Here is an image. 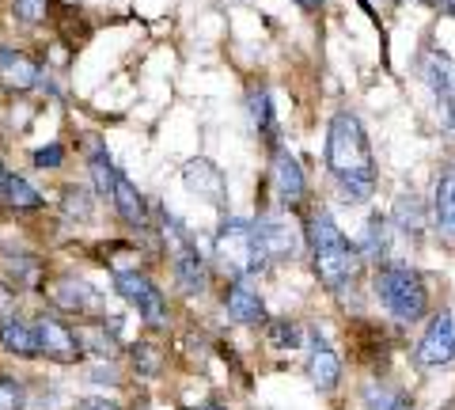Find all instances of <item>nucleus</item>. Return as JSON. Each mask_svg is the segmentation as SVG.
Returning a JSON list of instances; mask_svg holds the SVG:
<instances>
[{
  "mask_svg": "<svg viewBox=\"0 0 455 410\" xmlns=\"http://www.w3.org/2000/svg\"><path fill=\"white\" fill-rule=\"evenodd\" d=\"M326 172L346 205H364L376 194V157L368 145L364 122L353 110H338L326 125Z\"/></svg>",
  "mask_w": 455,
  "mask_h": 410,
  "instance_id": "f257e3e1",
  "label": "nucleus"
},
{
  "mask_svg": "<svg viewBox=\"0 0 455 410\" xmlns=\"http://www.w3.org/2000/svg\"><path fill=\"white\" fill-rule=\"evenodd\" d=\"M76 410H122V403H114V399H88V403H80Z\"/></svg>",
  "mask_w": 455,
  "mask_h": 410,
  "instance_id": "72a5a7b5",
  "label": "nucleus"
},
{
  "mask_svg": "<svg viewBox=\"0 0 455 410\" xmlns=\"http://www.w3.org/2000/svg\"><path fill=\"white\" fill-rule=\"evenodd\" d=\"M212 254H217V266L232 281H254L274 266V259H269V251L262 244L259 224L243 221V217H224L217 244H212Z\"/></svg>",
  "mask_w": 455,
  "mask_h": 410,
  "instance_id": "7ed1b4c3",
  "label": "nucleus"
},
{
  "mask_svg": "<svg viewBox=\"0 0 455 410\" xmlns=\"http://www.w3.org/2000/svg\"><path fill=\"white\" fill-rule=\"evenodd\" d=\"M110 205H114V213H118L122 224H130V229H148V202H145V194L133 187L130 175L118 172V182H114V194H110Z\"/></svg>",
  "mask_w": 455,
  "mask_h": 410,
  "instance_id": "f3484780",
  "label": "nucleus"
},
{
  "mask_svg": "<svg viewBox=\"0 0 455 410\" xmlns=\"http://www.w3.org/2000/svg\"><path fill=\"white\" fill-rule=\"evenodd\" d=\"M88 172H92V187H95V197H110L114 194V182H118V167H114L110 152L99 145L88 160Z\"/></svg>",
  "mask_w": 455,
  "mask_h": 410,
  "instance_id": "393cba45",
  "label": "nucleus"
},
{
  "mask_svg": "<svg viewBox=\"0 0 455 410\" xmlns=\"http://www.w3.org/2000/svg\"><path fill=\"white\" fill-rule=\"evenodd\" d=\"M247 115H251L254 133L262 137V145H266L269 152H277V149H281V130H277L274 99H269L266 88H251V92H247Z\"/></svg>",
  "mask_w": 455,
  "mask_h": 410,
  "instance_id": "6ab92c4d",
  "label": "nucleus"
},
{
  "mask_svg": "<svg viewBox=\"0 0 455 410\" xmlns=\"http://www.w3.org/2000/svg\"><path fill=\"white\" fill-rule=\"evenodd\" d=\"M391 224L403 236H410V239H421L425 236V229L433 224V209L425 205V197L421 194H414V190H406V194H398L395 202H391Z\"/></svg>",
  "mask_w": 455,
  "mask_h": 410,
  "instance_id": "f8f14e48",
  "label": "nucleus"
},
{
  "mask_svg": "<svg viewBox=\"0 0 455 410\" xmlns=\"http://www.w3.org/2000/svg\"><path fill=\"white\" fill-rule=\"evenodd\" d=\"M0 410H23V388L12 376H0Z\"/></svg>",
  "mask_w": 455,
  "mask_h": 410,
  "instance_id": "7c9ffc66",
  "label": "nucleus"
},
{
  "mask_svg": "<svg viewBox=\"0 0 455 410\" xmlns=\"http://www.w3.org/2000/svg\"><path fill=\"white\" fill-rule=\"evenodd\" d=\"M372 293L398 323H418L429 316V285L410 262H379L372 270Z\"/></svg>",
  "mask_w": 455,
  "mask_h": 410,
  "instance_id": "20e7f679",
  "label": "nucleus"
},
{
  "mask_svg": "<svg viewBox=\"0 0 455 410\" xmlns=\"http://www.w3.org/2000/svg\"><path fill=\"white\" fill-rule=\"evenodd\" d=\"M262 331H266V342L277 346V350H300L304 346V327L296 319H266Z\"/></svg>",
  "mask_w": 455,
  "mask_h": 410,
  "instance_id": "a878e982",
  "label": "nucleus"
},
{
  "mask_svg": "<svg viewBox=\"0 0 455 410\" xmlns=\"http://www.w3.org/2000/svg\"><path fill=\"white\" fill-rule=\"evenodd\" d=\"M8 175H12V172H8V167H4V160H0V190H4V182H8Z\"/></svg>",
  "mask_w": 455,
  "mask_h": 410,
  "instance_id": "e433bc0d",
  "label": "nucleus"
},
{
  "mask_svg": "<svg viewBox=\"0 0 455 410\" xmlns=\"http://www.w3.org/2000/svg\"><path fill=\"white\" fill-rule=\"evenodd\" d=\"M414 361L421 369H440V365L455 361V316L451 312H436L429 319V327L421 331L414 346Z\"/></svg>",
  "mask_w": 455,
  "mask_h": 410,
  "instance_id": "6e6552de",
  "label": "nucleus"
},
{
  "mask_svg": "<svg viewBox=\"0 0 455 410\" xmlns=\"http://www.w3.org/2000/svg\"><path fill=\"white\" fill-rule=\"evenodd\" d=\"M42 68L31 53H23L16 46H0V88L12 95H27L31 88H38Z\"/></svg>",
  "mask_w": 455,
  "mask_h": 410,
  "instance_id": "9d476101",
  "label": "nucleus"
},
{
  "mask_svg": "<svg viewBox=\"0 0 455 410\" xmlns=\"http://www.w3.org/2000/svg\"><path fill=\"white\" fill-rule=\"evenodd\" d=\"M50 301H53V308H61V312L92 316L95 304H99V293H95L84 277H61V281H53Z\"/></svg>",
  "mask_w": 455,
  "mask_h": 410,
  "instance_id": "a211bd4d",
  "label": "nucleus"
},
{
  "mask_svg": "<svg viewBox=\"0 0 455 410\" xmlns=\"http://www.w3.org/2000/svg\"><path fill=\"white\" fill-rule=\"evenodd\" d=\"M364 410H414V399H410L406 391L391 388V384L372 380V384L364 388Z\"/></svg>",
  "mask_w": 455,
  "mask_h": 410,
  "instance_id": "b1692460",
  "label": "nucleus"
},
{
  "mask_svg": "<svg viewBox=\"0 0 455 410\" xmlns=\"http://www.w3.org/2000/svg\"><path fill=\"white\" fill-rule=\"evenodd\" d=\"M182 182H187V190L197 194L202 202L224 205V175L212 160H190L187 167H182Z\"/></svg>",
  "mask_w": 455,
  "mask_h": 410,
  "instance_id": "dca6fc26",
  "label": "nucleus"
},
{
  "mask_svg": "<svg viewBox=\"0 0 455 410\" xmlns=\"http://www.w3.org/2000/svg\"><path fill=\"white\" fill-rule=\"evenodd\" d=\"M16 301H20V293L12 289L4 277H0V316H4V319L16 316Z\"/></svg>",
  "mask_w": 455,
  "mask_h": 410,
  "instance_id": "473e14b6",
  "label": "nucleus"
},
{
  "mask_svg": "<svg viewBox=\"0 0 455 410\" xmlns=\"http://www.w3.org/2000/svg\"><path fill=\"white\" fill-rule=\"evenodd\" d=\"M433 229L440 232V239L455 244V164H448L444 172L436 175V187H433Z\"/></svg>",
  "mask_w": 455,
  "mask_h": 410,
  "instance_id": "4468645a",
  "label": "nucleus"
},
{
  "mask_svg": "<svg viewBox=\"0 0 455 410\" xmlns=\"http://www.w3.org/2000/svg\"><path fill=\"white\" fill-rule=\"evenodd\" d=\"M61 213L68 221H80L88 224L95 213V190H84V187H65L61 190Z\"/></svg>",
  "mask_w": 455,
  "mask_h": 410,
  "instance_id": "bb28decb",
  "label": "nucleus"
},
{
  "mask_svg": "<svg viewBox=\"0 0 455 410\" xmlns=\"http://www.w3.org/2000/svg\"><path fill=\"white\" fill-rule=\"evenodd\" d=\"M254 224H259V232H262V244L269 251V259L274 262L296 259V251H300V232H296L289 221L274 217V213H262V217H254Z\"/></svg>",
  "mask_w": 455,
  "mask_h": 410,
  "instance_id": "ddd939ff",
  "label": "nucleus"
},
{
  "mask_svg": "<svg viewBox=\"0 0 455 410\" xmlns=\"http://www.w3.org/2000/svg\"><path fill=\"white\" fill-rule=\"evenodd\" d=\"M0 205L12 209V213H38V209L46 205V197H42L23 175H8L4 190H0Z\"/></svg>",
  "mask_w": 455,
  "mask_h": 410,
  "instance_id": "4be33fe9",
  "label": "nucleus"
},
{
  "mask_svg": "<svg viewBox=\"0 0 455 410\" xmlns=\"http://www.w3.org/2000/svg\"><path fill=\"white\" fill-rule=\"evenodd\" d=\"M307 380L311 388L319 395H331L338 384H341V358L326 346V338L319 334L315 342H311V358H307Z\"/></svg>",
  "mask_w": 455,
  "mask_h": 410,
  "instance_id": "2eb2a0df",
  "label": "nucleus"
},
{
  "mask_svg": "<svg viewBox=\"0 0 455 410\" xmlns=\"http://www.w3.org/2000/svg\"><path fill=\"white\" fill-rule=\"evenodd\" d=\"M429 8L440 12V16H455V0H429Z\"/></svg>",
  "mask_w": 455,
  "mask_h": 410,
  "instance_id": "f704fd0d",
  "label": "nucleus"
},
{
  "mask_svg": "<svg viewBox=\"0 0 455 410\" xmlns=\"http://www.w3.org/2000/svg\"><path fill=\"white\" fill-rule=\"evenodd\" d=\"M269 190H274L277 205L289 209V213H300L307 202V175L289 149H277L274 160H269Z\"/></svg>",
  "mask_w": 455,
  "mask_h": 410,
  "instance_id": "0eeeda50",
  "label": "nucleus"
},
{
  "mask_svg": "<svg viewBox=\"0 0 455 410\" xmlns=\"http://www.w3.org/2000/svg\"><path fill=\"white\" fill-rule=\"evenodd\" d=\"M61 164H65V145H57V141L35 152V167H42V172H57Z\"/></svg>",
  "mask_w": 455,
  "mask_h": 410,
  "instance_id": "2f4dec72",
  "label": "nucleus"
},
{
  "mask_svg": "<svg viewBox=\"0 0 455 410\" xmlns=\"http://www.w3.org/2000/svg\"><path fill=\"white\" fill-rule=\"evenodd\" d=\"M4 270H8V285L12 289H42V262L35 259V254H23V251H16V254H4Z\"/></svg>",
  "mask_w": 455,
  "mask_h": 410,
  "instance_id": "5701e85b",
  "label": "nucleus"
},
{
  "mask_svg": "<svg viewBox=\"0 0 455 410\" xmlns=\"http://www.w3.org/2000/svg\"><path fill=\"white\" fill-rule=\"evenodd\" d=\"M364 8H368V12H372V16H376V8H372V0H364Z\"/></svg>",
  "mask_w": 455,
  "mask_h": 410,
  "instance_id": "58836bf2",
  "label": "nucleus"
},
{
  "mask_svg": "<svg viewBox=\"0 0 455 410\" xmlns=\"http://www.w3.org/2000/svg\"><path fill=\"white\" fill-rule=\"evenodd\" d=\"M197 410H228V406H220V403H202Z\"/></svg>",
  "mask_w": 455,
  "mask_h": 410,
  "instance_id": "4c0bfd02",
  "label": "nucleus"
},
{
  "mask_svg": "<svg viewBox=\"0 0 455 410\" xmlns=\"http://www.w3.org/2000/svg\"><path fill=\"white\" fill-rule=\"evenodd\" d=\"M0 350L12 353L20 361H35L38 358V338H35V323H27L20 316L0 319Z\"/></svg>",
  "mask_w": 455,
  "mask_h": 410,
  "instance_id": "aec40b11",
  "label": "nucleus"
},
{
  "mask_svg": "<svg viewBox=\"0 0 455 410\" xmlns=\"http://www.w3.org/2000/svg\"><path fill=\"white\" fill-rule=\"evenodd\" d=\"M133 369L140 376H160L164 373V346L160 342H137L133 346Z\"/></svg>",
  "mask_w": 455,
  "mask_h": 410,
  "instance_id": "c85d7f7f",
  "label": "nucleus"
},
{
  "mask_svg": "<svg viewBox=\"0 0 455 410\" xmlns=\"http://www.w3.org/2000/svg\"><path fill=\"white\" fill-rule=\"evenodd\" d=\"M418 73L425 80V88L436 99L440 122H448L455 130V61L440 50H425L418 58Z\"/></svg>",
  "mask_w": 455,
  "mask_h": 410,
  "instance_id": "423d86ee",
  "label": "nucleus"
},
{
  "mask_svg": "<svg viewBox=\"0 0 455 410\" xmlns=\"http://www.w3.org/2000/svg\"><path fill=\"white\" fill-rule=\"evenodd\" d=\"M114 293H118L125 304L137 308L140 323H145L148 331H164V327H167V319H171L167 296H164V289L156 285L148 274H140V270H122V274H114Z\"/></svg>",
  "mask_w": 455,
  "mask_h": 410,
  "instance_id": "39448f33",
  "label": "nucleus"
},
{
  "mask_svg": "<svg viewBox=\"0 0 455 410\" xmlns=\"http://www.w3.org/2000/svg\"><path fill=\"white\" fill-rule=\"evenodd\" d=\"M296 4H300V8H304V12H315V8H319V4H323V0H296Z\"/></svg>",
  "mask_w": 455,
  "mask_h": 410,
  "instance_id": "c9c22d12",
  "label": "nucleus"
},
{
  "mask_svg": "<svg viewBox=\"0 0 455 410\" xmlns=\"http://www.w3.org/2000/svg\"><path fill=\"white\" fill-rule=\"evenodd\" d=\"M224 312L232 323H239V327H262L266 323V304L251 281H232V285L224 289Z\"/></svg>",
  "mask_w": 455,
  "mask_h": 410,
  "instance_id": "9b49d317",
  "label": "nucleus"
},
{
  "mask_svg": "<svg viewBox=\"0 0 455 410\" xmlns=\"http://www.w3.org/2000/svg\"><path fill=\"white\" fill-rule=\"evenodd\" d=\"M398 4H403V0H398Z\"/></svg>",
  "mask_w": 455,
  "mask_h": 410,
  "instance_id": "ea45409f",
  "label": "nucleus"
},
{
  "mask_svg": "<svg viewBox=\"0 0 455 410\" xmlns=\"http://www.w3.org/2000/svg\"><path fill=\"white\" fill-rule=\"evenodd\" d=\"M12 12H16V20L35 27L50 16V0H12Z\"/></svg>",
  "mask_w": 455,
  "mask_h": 410,
  "instance_id": "c756f323",
  "label": "nucleus"
},
{
  "mask_svg": "<svg viewBox=\"0 0 455 410\" xmlns=\"http://www.w3.org/2000/svg\"><path fill=\"white\" fill-rule=\"evenodd\" d=\"M35 338H38V358H46L53 365H76L84 358L80 338L57 316H38L35 319Z\"/></svg>",
  "mask_w": 455,
  "mask_h": 410,
  "instance_id": "1a4fd4ad",
  "label": "nucleus"
},
{
  "mask_svg": "<svg viewBox=\"0 0 455 410\" xmlns=\"http://www.w3.org/2000/svg\"><path fill=\"white\" fill-rule=\"evenodd\" d=\"M304 247H307V259H311V270H315L319 285L326 293H346L361 281V270H364V254L361 247L353 244L334 224L331 213L315 209L307 221H304Z\"/></svg>",
  "mask_w": 455,
  "mask_h": 410,
  "instance_id": "f03ea898",
  "label": "nucleus"
},
{
  "mask_svg": "<svg viewBox=\"0 0 455 410\" xmlns=\"http://www.w3.org/2000/svg\"><path fill=\"white\" fill-rule=\"evenodd\" d=\"M76 338H80L84 353H99V358H118V353H122L118 338L107 334V331H103V323H92V327H84Z\"/></svg>",
  "mask_w": 455,
  "mask_h": 410,
  "instance_id": "cd10ccee",
  "label": "nucleus"
},
{
  "mask_svg": "<svg viewBox=\"0 0 455 410\" xmlns=\"http://www.w3.org/2000/svg\"><path fill=\"white\" fill-rule=\"evenodd\" d=\"M391 236H395V224H391V217H379V213H372L364 221V232H361V254L364 259H372L376 266L379 262H387V254H391Z\"/></svg>",
  "mask_w": 455,
  "mask_h": 410,
  "instance_id": "412c9836",
  "label": "nucleus"
}]
</instances>
